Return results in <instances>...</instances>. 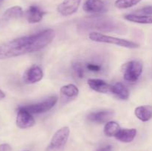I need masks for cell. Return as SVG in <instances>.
I'll return each mask as SVG.
<instances>
[{
    "label": "cell",
    "instance_id": "obj_11",
    "mask_svg": "<svg viewBox=\"0 0 152 151\" xmlns=\"http://www.w3.org/2000/svg\"><path fill=\"white\" fill-rule=\"evenodd\" d=\"M114 115V111L111 110H103L99 112H94L88 115V119L92 122L103 124L109 121L111 118H112Z\"/></svg>",
    "mask_w": 152,
    "mask_h": 151
},
{
    "label": "cell",
    "instance_id": "obj_27",
    "mask_svg": "<svg viewBox=\"0 0 152 151\" xmlns=\"http://www.w3.org/2000/svg\"><path fill=\"white\" fill-rule=\"evenodd\" d=\"M5 97V94L1 90H0V99H2Z\"/></svg>",
    "mask_w": 152,
    "mask_h": 151
},
{
    "label": "cell",
    "instance_id": "obj_3",
    "mask_svg": "<svg viewBox=\"0 0 152 151\" xmlns=\"http://www.w3.org/2000/svg\"><path fill=\"white\" fill-rule=\"evenodd\" d=\"M70 135V129L68 127H63L59 129L53 134L48 151H61L66 144Z\"/></svg>",
    "mask_w": 152,
    "mask_h": 151
},
{
    "label": "cell",
    "instance_id": "obj_29",
    "mask_svg": "<svg viewBox=\"0 0 152 151\" xmlns=\"http://www.w3.org/2000/svg\"><path fill=\"white\" fill-rule=\"evenodd\" d=\"M26 151H29V150H26Z\"/></svg>",
    "mask_w": 152,
    "mask_h": 151
},
{
    "label": "cell",
    "instance_id": "obj_1",
    "mask_svg": "<svg viewBox=\"0 0 152 151\" xmlns=\"http://www.w3.org/2000/svg\"><path fill=\"white\" fill-rule=\"evenodd\" d=\"M55 31L47 29L37 34L20 37L0 44V59L16 57L45 48L55 38Z\"/></svg>",
    "mask_w": 152,
    "mask_h": 151
},
{
    "label": "cell",
    "instance_id": "obj_15",
    "mask_svg": "<svg viewBox=\"0 0 152 151\" xmlns=\"http://www.w3.org/2000/svg\"><path fill=\"white\" fill-rule=\"evenodd\" d=\"M137 135L136 129H120L114 137L118 141L124 143H129L134 139Z\"/></svg>",
    "mask_w": 152,
    "mask_h": 151
},
{
    "label": "cell",
    "instance_id": "obj_5",
    "mask_svg": "<svg viewBox=\"0 0 152 151\" xmlns=\"http://www.w3.org/2000/svg\"><path fill=\"white\" fill-rule=\"evenodd\" d=\"M58 101L57 96H51L48 98L46 100L39 103L34 104V105H26V106H22L25 110L31 113V114H39L45 113L47 111L50 110V109L55 106Z\"/></svg>",
    "mask_w": 152,
    "mask_h": 151
},
{
    "label": "cell",
    "instance_id": "obj_13",
    "mask_svg": "<svg viewBox=\"0 0 152 151\" xmlns=\"http://www.w3.org/2000/svg\"><path fill=\"white\" fill-rule=\"evenodd\" d=\"M45 12L36 5H31L25 12V17L29 23H38L42 19Z\"/></svg>",
    "mask_w": 152,
    "mask_h": 151
},
{
    "label": "cell",
    "instance_id": "obj_7",
    "mask_svg": "<svg viewBox=\"0 0 152 151\" xmlns=\"http://www.w3.org/2000/svg\"><path fill=\"white\" fill-rule=\"evenodd\" d=\"M43 71L42 68L38 65H32L28 68L23 74L24 82L26 84H34L39 81L43 78Z\"/></svg>",
    "mask_w": 152,
    "mask_h": 151
},
{
    "label": "cell",
    "instance_id": "obj_21",
    "mask_svg": "<svg viewBox=\"0 0 152 151\" xmlns=\"http://www.w3.org/2000/svg\"><path fill=\"white\" fill-rule=\"evenodd\" d=\"M142 0H116L114 5L118 9H126L137 4Z\"/></svg>",
    "mask_w": 152,
    "mask_h": 151
},
{
    "label": "cell",
    "instance_id": "obj_25",
    "mask_svg": "<svg viewBox=\"0 0 152 151\" xmlns=\"http://www.w3.org/2000/svg\"><path fill=\"white\" fill-rule=\"evenodd\" d=\"M12 148L8 144H0V151H11Z\"/></svg>",
    "mask_w": 152,
    "mask_h": 151
},
{
    "label": "cell",
    "instance_id": "obj_12",
    "mask_svg": "<svg viewBox=\"0 0 152 151\" xmlns=\"http://www.w3.org/2000/svg\"><path fill=\"white\" fill-rule=\"evenodd\" d=\"M61 99L62 102H68L77 97L79 94V89L73 84H67L60 89Z\"/></svg>",
    "mask_w": 152,
    "mask_h": 151
},
{
    "label": "cell",
    "instance_id": "obj_26",
    "mask_svg": "<svg viewBox=\"0 0 152 151\" xmlns=\"http://www.w3.org/2000/svg\"><path fill=\"white\" fill-rule=\"evenodd\" d=\"M96 151H112V146L110 144L104 145L98 148Z\"/></svg>",
    "mask_w": 152,
    "mask_h": 151
},
{
    "label": "cell",
    "instance_id": "obj_9",
    "mask_svg": "<svg viewBox=\"0 0 152 151\" xmlns=\"http://www.w3.org/2000/svg\"><path fill=\"white\" fill-rule=\"evenodd\" d=\"M88 23L90 24L91 28L103 31H115L119 29V27L116 25L115 22L101 18H95L91 19Z\"/></svg>",
    "mask_w": 152,
    "mask_h": 151
},
{
    "label": "cell",
    "instance_id": "obj_28",
    "mask_svg": "<svg viewBox=\"0 0 152 151\" xmlns=\"http://www.w3.org/2000/svg\"><path fill=\"white\" fill-rule=\"evenodd\" d=\"M2 1H3V0H0V4H1V3H2Z\"/></svg>",
    "mask_w": 152,
    "mask_h": 151
},
{
    "label": "cell",
    "instance_id": "obj_6",
    "mask_svg": "<svg viewBox=\"0 0 152 151\" xmlns=\"http://www.w3.org/2000/svg\"><path fill=\"white\" fill-rule=\"evenodd\" d=\"M35 124V120L32 114L25 110L23 107H19L17 110L16 125L21 129H26L33 127Z\"/></svg>",
    "mask_w": 152,
    "mask_h": 151
},
{
    "label": "cell",
    "instance_id": "obj_22",
    "mask_svg": "<svg viewBox=\"0 0 152 151\" xmlns=\"http://www.w3.org/2000/svg\"><path fill=\"white\" fill-rule=\"evenodd\" d=\"M72 68L75 75L79 78H83L84 77V68H83V65L80 62H75V63L73 64Z\"/></svg>",
    "mask_w": 152,
    "mask_h": 151
},
{
    "label": "cell",
    "instance_id": "obj_10",
    "mask_svg": "<svg viewBox=\"0 0 152 151\" xmlns=\"http://www.w3.org/2000/svg\"><path fill=\"white\" fill-rule=\"evenodd\" d=\"M83 10L89 13H101L106 10L102 0H86L83 4Z\"/></svg>",
    "mask_w": 152,
    "mask_h": 151
},
{
    "label": "cell",
    "instance_id": "obj_8",
    "mask_svg": "<svg viewBox=\"0 0 152 151\" xmlns=\"http://www.w3.org/2000/svg\"><path fill=\"white\" fill-rule=\"evenodd\" d=\"M81 1L82 0H64L58 5V12L64 16H71L77 11Z\"/></svg>",
    "mask_w": 152,
    "mask_h": 151
},
{
    "label": "cell",
    "instance_id": "obj_2",
    "mask_svg": "<svg viewBox=\"0 0 152 151\" xmlns=\"http://www.w3.org/2000/svg\"><path fill=\"white\" fill-rule=\"evenodd\" d=\"M89 38L94 41L102 43H108V44H115L120 47H126V48H137L139 47V44L134 41H129L123 38H116V37L110 36L102 34L98 32H92L89 34Z\"/></svg>",
    "mask_w": 152,
    "mask_h": 151
},
{
    "label": "cell",
    "instance_id": "obj_14",
    "mask_svg": "<svg viewBox=\"0 0 152 151\" xmlns=\"http://www.w3.org/2000/svg\"><path fill=\"white\" fill-rule=\"evenodd\" d=\"M88 84L92 90L98 93H106L110 92L111 89V85L104 80L99 78H90L88 80Z\"/></svg>",
    "mask_w": 152,
    "mask_h": 151
},
{
    "label": "cell",
    "instance_id": "obj_17",
    "mask_svg": "<svg viewBox=\"0 0 152 151\" xmlns=\"http://www.w3.org/2000/svg\"><path fill=\"white\" fill-rule=\"evenodd\" d=\"M110 92L122 100H127L129 98V91L127 87L122 83L118 82L111 86Z\"/></svg>",
    "mask_w": 152,
    "mask_h": 151
},
{
    "label": "cell",
    "instance_id": "obj_4",
    "mask_svg": "<svg viewBox=\"0 0 152 151\" xmlns=\"http://www.w3.org/2000/svg\"><path fill=\"white\" fill-rule=\"evenodd\" d=\"M142 64L138 61H131L123 66V78L129 82H136L142 72Z\"/></svg>",
    "mask_w": 152,
    "mask_h": 151
},
{
    "label": "cell",
    "instance_id": "obj_20",
    "mask_svg": "<svg viewBox=\"0 0 152 151\" xmlns=\"http://www.w3.org/2000/svg\"><path fill=\"white\" fill-rule=\"evenodd\" d=\"M120 127L116 121H109L105 124L104 127V133L108 137L115 136L117 133L120 130Z\"/></svg>",
    "mask_w": 152,
    "mask_h": 151
},
{
    "label": "cell",
    "instance_id": "obj_18",
    "mask_svg": "<svg viewBox=\"0 0 152 151\" xmlns=\"http://www.w3.org/2000/svg\"><path fill=\"white\" fill-rule=\"evenodd\" d=\"M135 115L142 121H148L152 118V107L144 105L137 107L134 110Z\"/></svg>",
    "mask_w": 152,
    "mask_h": 151
},
{
    "label": "cell",
    "instance_id": "obj_19",
    "mask_svg": "<svg viewBox=\"0 0 152 151\" xmlns=\"http://www.w3.org/2000/svg\"><path fill=\"white\" fill-rule=\"evenodd\" d=\"M124 19L129 22L139 24H152V16L140 14H128L124 16Z\"/></svg>",
    "mask_w": 152,
    "mask_h": 151
},
{
    "label": "cell",
    "instance_id": "obj_23",
    "mask_svg": "<svg viewBox=\"0 0 152 151\" xmlns=\"http://www.w3.org/2000/svg\"><path fill=\"white\" fill-rule=\"evenodd\" d=\"M86 68L91 72H100L102 70V65L97 63L88 62V63L86 64Z\"/></svg>",
    "mask_w": 152,
    "mask_h": 151
},
{
    "label": "cell",
    "instance_id": "obj_16",
    "mask_svg": "<svg viewBox=\"0 0 152 151\" xmlns=\"http://www.w3.org/2000/svg\"><path fill=\"white\" fill-rule=\"evenodd\" d=\"M23 16V10L19 6H13L7 9L3 14L1 18V22H7L12 19H16L21 18Z\"/></svg>",
    "mask_w": 152,
    "mask_h": 151
},
{
    "label": "cell",
    "instance_id": "obj_24",
    "mask_svg": "<svg viewBox=\"0 0 152 151\" xmlns=\"http://www.w3.org/2000/svg\"><path fill=\"white\" fill-rule=\"evenodd\" d=\"M135 14L152 16V5L146 6V7H142V9H140V10H137Z\"/></svg>",
    "mask_w": 152,
    "mask_h": 151
}]
</instances>
